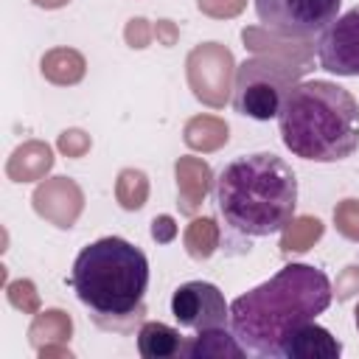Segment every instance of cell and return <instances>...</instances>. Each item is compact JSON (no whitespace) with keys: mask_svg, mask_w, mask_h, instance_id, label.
<instances>
[{"mask_svg":"<svg viewBox=\"0 0 359 359\" xmlns=\"http://www.w3.org/2000/svg\"><path fill=\"white\" fill-rule=\"evenodd\" d=\"M342 353V345L331 331L317 325L314 320L300 325L289 334V339L280 345V356L286 359H337Z\"/></svg>","mask_w":359,"mask_h":359,"instance_id":"cell-11","label":"cell"},{"mask_svg":"<svg viewBox=\"0 0 359 359\" xmlns=\"http://www.w3.org/2000/svg\"><path fill=\"white\" fill-rule=\"evenodd\" d=\"M353 314H356V328H359V303H356V311Z\"/></svg>","mask_w":359,"mask_h":359,"instance_id":"cell-28","label":"cell"},{"mask_svg":"<svg viewBox=\"0 0 359 359\" xmlns=\"http://www.w3.org/2000/svg\"><path fill=\"white\" fill-rule=\"evenodd\" d=\"M146 191H149V185H146V177L140 171H132V168L121 171V177H118V199H121V205L126 210L140 208L143 199H146Z\"/></svg>","mask_w":359,"mask_h":359,"instance_id":"cell-20","label":"cell"},{"mask_svg":"<svg viewBox=\"0 0 359 359\" xmlns=\"http://www.w3.org/2000/svg\"><path fill=\"white\" fill-rule=\"evenodd\" d=\"M50 163H53V157H50V149L45 146V143H25V146H20L14 154H11V160H8V177L14 180V182H28V180H39L48 168H50Z\"/></svg>","mask_w":359,"mask_h":359,"instance_id":"cell-15","label":"cell"},{"mask_svg":"<svg viewBox=\"0 0 359 359\" xmlns=\"http://www.w3.org/2000/svg\"><path fill=\"white\" fill-rule=\"evenodd\" d=\"M182 337L165 323H143L137 331V351L143 359H171L182 353Z\"/></svg>","mask_w":359,"mask_h":359,"instance_id":"cell-14","label":"cell"},{"mask_svg":"<svg viewBox=\"0 0 359 359\" xmlns=\"http://www.w3.org/2000/svg\"><path fill=\"white\" fill-rule=\"evenodd\" d=\"M45 334H50V337H67L70 334V320H67V314L65 311H42L36 320H34V325H31V342L34 345H39L42 342V337Z\"/></svg>","mask_w":359,"mask_h":359,"instance_id":"cell-21","label":"cell"},{"mask_svg":"<svg viewBox=\"0 0 359 359\" xmlns=\"http://www.w3.org/2000/svg\"><path fill=\"white\" fill-rule=\"evenodd\" d=\"M230 67H233V59L219 45H202V48H196L191 53V59H188V76H191L194 93L202 101L219 107L224 101V95H227Z\"/></svg>","mask_w":359,"mask_h":359,"instance_id":"cell-9","label":"cell"},{"mask_svg":"<svg viewBox=\"0 0 359 359\" xmlns=\"http://www.w3.org/2000/svg\"><path fill=\"white\" fill-rule=\"evenodd\" d=\"M76 297L104 328H121L123 320L140 317L149 289V258L121 236H104L87 244L70 272Z\"/></svg>","mask_w":359,"mask_h":359,"instance_id":"cell-4","label":"cell"},{"mask_svg":"<svg viewBox=\"0 0 359 359\" xmlns=\"http://www.w3.org/2000/svg\"><path fill=\"white\" fill-rule=\"evenodd\" d=\"M306 67L289 65L272 56H252L244 59L236 70L233 84V109L252 121H272L278 118L289 90L297 84V76Z\"/></svg>","mask_w":359,"mask_h":359,"instance_id":"cell-5","label":"cell"},{"mask_svg":"<svg viewBox=\"0 0 359 359\" xmlns=\"http://www.w3.org/2000/svg\"><path fill=\"white\" fill-rule=\"evenodd\" d=\"M143 22H146V20H132V25H129V31H126L132 48H143V45H146V28H143Z\"/></svg>","mask_w":359,"mask_h":359,"instance_id":"cell-26","label":"cell"},{"mask_svg":"<svg viewBox=\"0 0 359 359\" xmlns=\"http://www.w3.org/2000/svg\"><path fill=\"white\" fill-rule=\"evenodd\" d=\"M36 6H45V8H59V6H65L67 0H34Z\"/></svg>","mask_w":359,"mask_h":359,"instance_id":"cell-27","label":"cell"},{"mask_svg":"<svg viewBox=\"0 0 359 359\" xmlns=\"http://www.w3.org/2000/svg\"><path fill=\"white\" fill-rule=\"evenodd\" d=\"M323 233V224L320 219H311V216H300V219H292L286 224V233H283V250H309Z\"/></svg>","mask_w":359,"mask_h":359,"instance_id":"cell-18","label":"cell"},{"mask_svg":"<svg viewBox=\"0 0 359 359\" xmlns=\"http://www.w3.org/2000/svg\"><path fill=\"white\" fill-rule=\"evenodd\" d=\"M151 236H154L157 241H171V238L177 236L174 219H171V216H160V219H154V224H151Z\"/></svg>","mask_w":359,"mask_h":359,"instance_id":"cell-25","label":"cell"},{"mask_svg":"<svg viewBox=\"0 0 359 359\" xmlns=\"http://www.w3.org/2000/svg\"><path fill=\"white\" fill-rule=\"evenodd\" d=\"M342 0H255L258 20L292 39H306L314 34H323L339 11Z\"/></svg>","mask_w":359,"mask_h":359,"instance_id":"cell-6","label":"cell"},{"mask_svg":"<svg viewBox=\"0 0 359 359\" xmlns=\"http://www.w3.org/2000/svg\"><path fill=\"white\" fill-rule=\"evenodd\" d=\"M216 241H219V230H216V222L213 219H196V222H191V227L185 233V244H188V252L194 258H208L216 250Z\"/></svg>","mask_w":359,"mask_h":359,"instance_id":"cell-19","label":"cell"},{"mask_svg":"<svg viewBox=\"0 0 359 359\" xmlns=\"http://www.w3.org/2000/svg\"><path fill=\"white\" fill-rule=\"evenodd\" d=\"M8 300L22 309V311H34L36 309V292H34V283L31 280H14L8 286Z\"/></svg>","mask_w":359,"mask_h":359,"instance_id":"cell-23","label":"cell"},{"mask_svg":"<svg viewBox=\"0 0 359 359\" xmlns=\"http://www.w3.org/2000/svg\"><path fill=\"white\" fill-rule=\"evenodd\" d=\"M177 188L185 213H194L210 188V168L196 157L177 160Z\"/></svg>","mask_w":359,"mask_h":359,"instance_id":"cell-13","label":"cell"},{"mask_svg":"<svg viewBox=\"0 0 359 359\" xmlns=\"http://www.w3.org/2000/svg\"><path fill=\"white\" fill-rule=\"evenodd\" d=\"M320 67L337 76L359 79V6L339 14L317 42Z\"/></svg>","mask_w":359,"mask_h":359,"instance_id":"cell-8","label":"cell"},{"mask_svg":"<svg viewBox=\"0 0 359 359\" xmlns=\"http://www.w3.org/2000/svg\"><path fill=\"white\" fill-rule=\"evenodd\" d=\"M331 280L311 264H286L230 303V331L247 353L275 359L292 331L331 306Z\"/></svg>","mask_w":359,"mask_h":359,"instance_id":"cell-1","label":"cell"},{"mask_svg":"<svg viewBox=\"0 0 359 359\" xmlns=\"http://www.w3.org/2000/svg\"><path fill=\"white\" fill-rule=\"evenodd\" d=\"M42 73L53 84H76L84 76V59L70 48H56L42 59Z\"/></svg>","mask_w":359,"mask_h":359,"instance_id":"cell-16","label":"cell"},{"mask_svg":"<svg viewBox=\"0 0 359 359\" xmlns=\"http://www.w3.org/2000/svg\"><path fill=\"white\" fill-rule=\"evenodd\" d=\"M213 199L233 233L264 238L286 230L294 219L297 177L292 165L272 151L241 154L219 171Z\"/></svg>","mask_w":359,"mask_h":359,"instance_id":"cell-2","label":"cell"},{"mask_svg":"<svg viewBox=\"0 0 359 359\" xmlns=\"http://www.w3.org/2000/svg\"><path fill=\"white\" fill-rule=\"evenodd\" d=\"M185 140L194 149H216L227 140V126L216 118H194L185 129Z\"/></svg>","mask_w":359,"mask_h":359,"instance_id":"cell-17","label":"cell"},{"mask_svg":"<svg viewBox=\"0 0 359 359\" xmlns=\"http://www.w3.org/2000/svg\"><path fill=\"white\" fill-rule=\"evenodd\" d=\"M34 208H36L39 216L50 219L56 227H70L73 219L81 210V191L70 180L56 177V180H50V182L36 188Z\"/></svg>","mask_w":359,"mask_h":359,"instance_id":"cell-10","label":"cell"},{"mask_svg":"<svg viewBox=\"0 0 359 359\" xmlns=\"http://www.w3.org/2000/svg\"><path fill=\"white\" fill-rule=\"evenodd\" d=\"M337 227L342 236L348 238H359V199H345L337 210H334Z\"/></svg>","mask_w":359,"mask_h":359,"instance_id":"cell-22","label":"cell"},{"mask_svg":"<svg viewBox=\"0 0 359 359\" xmlns=\"http://www.w3.org/2000/svg\"><path fill=\"white\" fill-rule=\"evenodd\" d=\"M59 149H62L67 157H81V154L90 149V140H87L84 132L70 129V132H62V137H59Z\"/></svg>","mask_w":359,"mask_h":359,"instance_id":"cell-24","label":"cell"},{"mask_svg":"<svg viewBox=\"0 0 359 359\" xmlns=\"http://www.w3.org/2000/svg\"><path fill=\"white\" fill-rule=\"evenodd\" d=\"M171 314L182 328L208 331V328H227L230 325V306L219 286L208 280H188L174 289L171 294Z\"/></svg>","mask_w":359,"mask_h":359,"instance_id":"cell-7","label":"cell"},{"mask_svg":"<svg viewBox=\"0 0 359 359\" xmlns=\"http://www.w3.org/2000/svg\"><path fill=\"white\" fill-rule=\"evenodd\" d=\"M247 351L241 348V342L236 339L233 331L224 328H208V331H196V337L182 342V353L185 359H219V356H244Z\"/></svg>","mask_w":359,"mask_h":359,"instance_id":"cell-12","label":"cell"},{"mask_svg":"<svg viewBox=\"0 0 359 359\" xmlns=\"http://www.w3.org/2000/svg\"><path fill=\"white\" fill-rule=\"evenodd\" d=\"M278 129L294 157L337 163L359 149V104L334 81H300L278 112Z\"/></svg>","mask_w":359,"mask_h":359,"instance_id":"cell-3","label":"cell"}]
</instances>
